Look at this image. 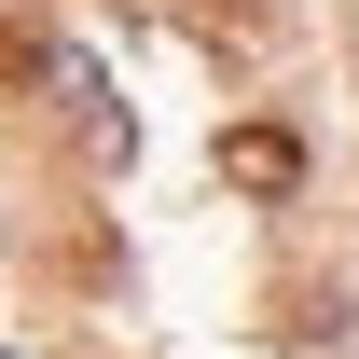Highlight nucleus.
I'll return each mask as SVG.
<instances>
[{
    "mask_svg": "<svg viewBox=\"0 0 359 359\" xmlns=\"http://www.w3.org/2000/svg\"><path fill=\"white\" fill-rule=\"evenodd\" d=\"M222 180H235V194H290V180H304V138H290V125H235L222 138Z\"/></svg>",
    "mask_w": 359,
    "mask_h": 359,
    "instance_id": "f257e3e1",
    "label": "nucleus"
},
{
    "mask_svg": "<svg viewBox=\"0 0 359 359\" xmlns=\"http://www.w3.org/2000/svg\"><path fill=\"white\" fill-rule=\"evenodd\" d=\"M332 318H346V304H332V290H318V276H290V290H276V332H290V346H318V332H332Z\"/></svg>",
    "mask_w": 359,
    "mask_h": 359,
    "instance_id": "f03ea898",
    "label": "nucleus"
},
{
    "mask_svg": "<svg viewBox=\"0 0 359 359\" xmlns=\"http://www.w3.org/2000/svg\"><path fill=\"white\" fill-rule=\"evenodd\" d=\"M28 69H55V55H42V28H14V14H0V83H28Z\"/></svg>",
    "mask_w": 359,
    "mask_h": 359,
    "instance_id": "7ed1b4c3",
    "label": "nucleus"
}]
</instances>
